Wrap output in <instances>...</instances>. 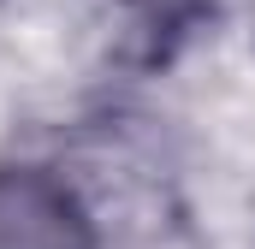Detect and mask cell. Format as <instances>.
<instances>
[{
  "label": "cell",
  "instance_id": "1",
  "mask_svg": "<svg viewBox=\"0 0 255 249\" xmlns=\"http://www.w3.org/2000/svg\"><path fill=\"white\" fill-rule=\"evenodd\" d=\"M0 249H95L89 208L48 166H0Z\"/></svg>",
  "mask_w": 255,
  "mask_h": 249
}]
</instances>
